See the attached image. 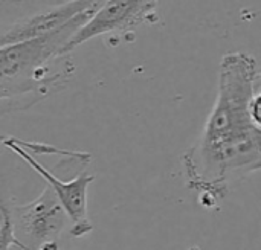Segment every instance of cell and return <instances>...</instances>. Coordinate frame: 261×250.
Listing matches in <instances>:
<instances>
[{"instance_id":"cell-1","label":"cell","mask_w":261,"mask_h":250,"mask_svg":"<svg viewBox=\"0 0 261 250\" xmlns=\"http://www.w3.org/2000/svg\"><path fill=\"white\" fill-rule=\"evenodd\" d=\"M257 76L252 55L229 52L222 58L213 110L182 156L187 185L206 209H217L236 182L261 170V130L251 118Z\"/></svg>"},{"instance_id":"cell-2","label":"cell","mask_w":261,"mask_h":250,"mask_svg":"<svg viewBox=\"0 0 261 250\" xmlns=\"http://www.w3.org/2000/svg\"><path fill=\"white\" fill-rule=\"evenodd\" d=\"M102 2H93L60 29L29 41L0 47L2 110H23L60 90L75 73L63 50L69 40L93 17Z\"/></svg>"},{"instance_id":"cell-3","label":"cell","mask_w":261,"mask_h":250,"mask_svg":"<svg viewBox=\"0 0 261 250\" xmlns=\"http://www.w3.org/2000/svg\"><path fill=\"white\" fill-rule=\"evenodd\" d=\"M158 2L141 0H113L102 2L93 17L69 40L63 55H69L87 40L112 32H130L142 23H153L156 17Z\"/></svg>"},{"instance_id":"cell-4","label":"cell","mask_w":261,"mask_h":250,"mask_svg":"<svg viewBox=\"0 0 261 250\" xmlns=\"http://www.w3.org/2000/svg\"><path fill=\"white\" fill-rule=\"evenodd\" d=\"M17 237H23L31 250L57 241L69 220L61 202L47 185L44 191L31 203L12 206Z\"/></svg>"},{"instance_id":"cell-5","label":"cell","mask_w":261,"mask_h":250,"mask_svg":"<svg viewBox=\"0 0 261 250\" xmlns=\"http://www.w3.org/2000/svg\"><path fill=\"white\" fill-rule=\"evenodd\" d=\"M2 142L5 147H8L15 154H18L54 189V192L57 194L58 200L61 202V205L69 217V221L72 223V229H70L72 237L81 238V237L87 235L89 232H92L93 225L87 215V189H89V185L95 180V176L81 173L73 180L63 182L58 177H55V174L52 171H49L43 165H40L28 151H24L14 141V137H3Z\"/></svg>"},{"instance_id":"cell-6","label":"cell","mask_w":261,"mask_h":250,"mask_svg":"<svg viewBox=\"0 0 261 250\" xmlns=\"http://www.w3.org/2000/svg\"><path fill=\"white\" fill-rule=\"evenodd\" d=\"M92 5L93 2H66L63 5H57L50 9L21 18L3 31L0 47L44 37L69 23L73 17H76L80 12L86 11Z\"/></svg>"},{"instance_id":"cell-7","label":"cell","mask_w":261,"mask_h":250,"mask_svg":"<svg viewBox=\"0 0 261 250\" xmlns=\"http://www.w3.org/2000/svg\"><path fill=\"white\" fill-rule=\"evenodd\" d=\"M18 247L21 250H31L26 243H21L17 238L15 221L12 215V206H8L6 202L2 203V228H0V250H9V247Z\"/></svg>"},{"instance_id":"cell-8","label":"cell","mask_w":261,"mask_h":250,"mask_svg":"<svg viewBox=\"0 0 261 250\" xmlns=\"http://www.w3.org/2000/svg\"><path fill=\"white\" fill-rule=\"evenodd\" d=\"M38 250H60V247H58L57 241H50V243L43 244V246H41Z\"/></svg>"},{"instance_id":"cell-9","label":"cell","mask_w":261,"mask_h":250,"mask_svg":"<svg viewBox=\"0 0 261 250\" xmlns=\"http://www.w3.org/2000/svg\"><path fill=\"white\" fill-rule=\"evenodd\" d=\"M261 92V73H258L257 76V82H255V93Z\"/></svg>"}]
</instances>
